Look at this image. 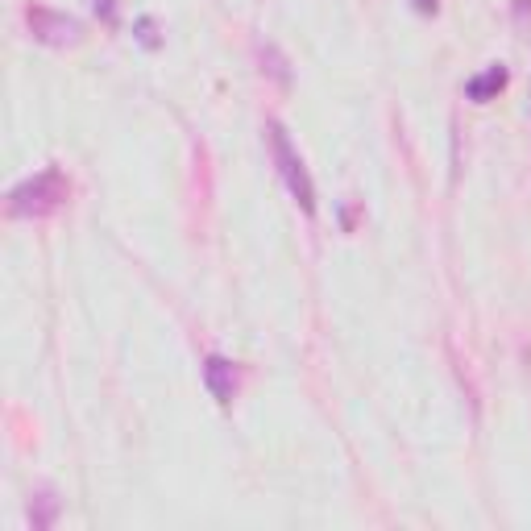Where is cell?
<instances>
[{"label": "cell", "mask_w": 531, "mask_h": 531, "mask_svg": "<svg viewBox=\"0 0 531 531\" xmlns=\"http://www.w3.org/2000/svg\"><path fill=\"white\" fill-rule=\"evenodd\" d=\"M67 191H71V187H67V179H63L59 166H46L42 175L25 179V183H17V187L9 191V216H17V220L50 216L54 208L67 200Z\"/></svg>", "instance_id": "1"}, {"label": "cell", "mask_w": 531, "mask_h": 531, "mask_svg": "<svg viewBox=\"0 0 531 531\" xmlns=\"http://www.w3.org/2000/svg\"><path fill=\"white\" fill-rule=\"evenodd\" d=\"M415 5V13H424V17H432L436 9H440V0H411Z\"/></svg>", "instance_id": "10"}, {"label": "cell", "mask_w": 531, "mask_h": 531, "mask_svg": "<svg viewBox=\"0 0 531 531\" xmlns=\"http://www.w3.org/2000/svg\"><path fill=\"white\" fill-rule=\"evenodd\" d=\"M54 515H59V498H54L50 490H42V494L34 498V507H30V519H34V527H50Z\"/></svg>", "instance_id": "6"}, {"label": "cell", "mask_w": 531, "mask_h": 531, "mask_svg": "<svg viewBox=\"0 0 531 531\" xmlns=\"http://www.w3.org/2000/svg\"><path fill=\"white\" fill-rule=\"evenodd\" d=\"M515 17H519V21L531 17V0H515Z\"/></svg>", "instance_id": "11"}, {"label": "cell", "mask_w": 531, "mask_h": 531, "mask_svg": "<svg viewBox=\"0 0 531 531\" xmlns=\"http://www.w3.org/2000/svg\"><path fill=\"white\" fill-rule=\"evenodd\" d=\"M92 9H96V17L108 25V30H117V25H121V5H117V0H92Z\"/></svg>", "instance_id": "8"}, {"label": "cell", "mask_w": 531, "mask_h": 531, "mask_svg": "<svg viewBox=\"0 0 531 531\" xmlns=\"http://www.w3.org/2000/svg\"><path fill=\"white\" fill-rule=\"evenodd\" d=\"M25 21H30V34L42 42V46H75L83 38V25L67 13H54V9H42V5H30L25 9Z\"/></svg>", "instance_id": "3"}, {"label": "cell", "mask_w": 531, "mask_h": 531, "mask_svg": "<svg viewBox=\"0 0 531 531\" xmlns=\"http://www.w3.org/2000/svg\"><path fill=\"white\" fill-rule=\"evenodd\" d=\"M266 142H270V154H274V162H278V175H283L287 191L295 195V204H299L307 216H312V212H316V187H312V175H307L303 158L295 154L287 129L278 125V121H270V125H266Z\"/></svg>", "instance_id": "2"}, {"label": "cell", "mask_w": 531, "mask_h": 531, "mask_svg": "<svg viewBox=\"0 0 531 531\" xmlns=\"http://www.w3.org/2000/svg\"><path fill=\"white\" fill-rule=\"evenodd\" d=\"M507 67H502V63H494V67H486L482 75H473L469 83H465V96L473 100V104H486V100H494L502 88H507Z\"/></svg>", "instance_id": "5"}, {"label": "cell", "mask_w": 531, "mask_h": 531, "mask_svg": "<svg viewBox=\"0 0 531 531\" xmlns=\"http://www.w3.org/2000/svg\"><path fill=\"white\" fill-rule=\"evenodd\" d=\"M137 38H142V46H158V34H154V21L150 17H142V21H137Z\"/></svg>", "instance_id": "9"}, {"label": "cell", "mask_w": 531, "mask_h": 531, "mask_svg": "<svg viewBox=\"0 0 531 531\" xmlns=\"http://www.w3.org/2000/svg\"><path fill=\"white\" fill-rule=\"evenodd\" d=\"M204 382H208L212 399H216L220 407L233 403V395H237V370H233L229 357H216V353H212V357L204 361Z\"/></svg>", "instance_id": "4"}, {"label": "cell", "mask_w": 531, "mask_h": 531, "mask_svg": "<svg viewBox=\"0 0 531 531\" xmlns=\"http://www.w3.org/2000/svg\"><path fill=\"white\" fill-rule=\"evenodd\" d=\"M262 71H270L278 83H283V88H287V83H291V71H287V59H283V54H278L274 46H262Z\"/></svg>", "instance_id": "7"}]
</instances>
